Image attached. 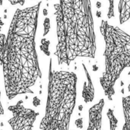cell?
<instances>
[{
  "mask_svg": "<svg viewBox=\"0 0 130 130\" xmlns=\"http://www.w3.org/2000/svg\"><path fill=\"white\" fill-rule=\"evenodd\" d=\"M41 2L17 9L0 52L5 90L8 100L34 93L32 87L41 78L36 50V32Z\"/></svg>",
  "mask_w": 130,
  "mask_h": 130,
  "instance_id": "6da1fadb",
  "label": "cell"
},
{
  "mask_svg": "<svg viewBox=\"0 0 130 130\" xmlns=\"http://www.w3.org/2000/svg\"><path fill=\"white\" fill-rule=\"evenodd\" d=\"M59 65L69 66L78 57L94 59L96 34L91 0H59L54 5Z\"/></svg>",
  "mask_w": 130,
  "mask_h": 130,
  "instance_id": "7a4b0ae2",
  "label": "cell"
},
{
  "mask_svg": "<svg viewBox=\"0 0 130 130\" xmlns=\"http://www.w3.org/2000/svg\"><path fill=\"white\" fill-rule=\"evenodd\" d=\"M48 92L40 130H69L77 97V75L74 72L54 70L50 61Z\"/></svg>",
  "mask_w": 130,
  "mask_h": 130,
  "instance_id": "3957f363",
  "label": "cell"
},
{
  "mask_svg": "<svg viewBox=\"0 0 130 130\" xmlns=\"http://www.w3.org/2000/svg\"><path fill=\"white\" fill-rule=\"evenodd\" d=\"M100 31L105 44L104 71L100 77V84L104 95L112 101L117 81L123 71L130 67V34L106 20H101Z\"/></svg>",
  "mask_w": 130,
  "mask_h": 130,
  "instance_id": "277c9868",
  "label": "cell"
},
{
  "mask_svg": "<svg viewBox=\"0 0 130 130\" xmlns=\"http://www.w3.org/2000/svg\"><path fill=\"white\" fill-rule=\"evenodd\" d=\"M11 117L8 120L12 130H32L39 113L27 108L23 105V101L19 100L15 105L8 107Z\"/></svg>",
  "mask_w": 130,
  "mask_h": 130,
  "instance_id": "5b68a950",
  "label": "cell"
},
{
  "mask_svg": "<svg viewBox=\"0 0 130 130\" xmlns=\"http://www.w3.org/2000/svg\"><path fill=\"white\" fill-rule=\"evenodd\" d=\"M104 104V99H101L98 103L89 109L88 126L86 130H102V118Z\"/></svg>",
  "mask_w": 130,
  "mask_h": 130,
  "instance_id": "8992f818",
  "label": "cell"
},
{
  "mask_svg": "<svg viewBox=\"0 0 130 130\" xmlns=\"http://www.w3.org/2000/svg\"><path fill=\"white\" fill-rule=\"evenodd\" d=\"M82 67L86 76V80L84 83L83 90H82V97L84 99L85 103H91L94 99V87L91 75L84 63L82 64Z\"/></svg>",
  "mask_w": 130,
  "mask_h": 130,
  "instance_id": "52a82bcc",
  "label": "cell"
},
{
  "mask_svg": "<svg viewBox=\"0 0 130 130\" xmlns=\"http://www.w3.org/2000/svg\"><path fill=\"white\" fill-rule=\"evenodd\" d=\"M119 21L120 25L130 20V0H120L118 4Z\"/></svg>",
  "mask_w": 130,
  "mask_h": 130,
  "instance_id": "ba28073f",
  "label": "cell"
},
{
  "mask_svg": "<svg viewBox=\"0 0 130 130\" xmlns=\"http://www.w3.org/2000/svg\"><path fill=\"white\" fill-rule=\"evenodd\" d=\"M124 124L122 130H130V95L122 98Z\"/></svg>",
  "mask_w": 130,
  "mask_h": 130,
  "instance_id": "9c48e42d",
  "label": "cell"
},
{
  "mask_svg": "<svg viewBox=\"0 0 130 130\" xmlns=\"http://www.w3.org/2000/svg\"><path fill=\"white\" fill-rule=\"evenodd\" d=\"M107 116L110 120V130H117L118 120L114 115V111L112 109H108Z\"/></svg>",
  "mask_w": 130,
  "mask_h": 130,
  "instance_id": "30bf717a",
  "label": "cell"
},
{
  "mask_svg": "<svg viewBox=\"0 0 130 130\" xmlns=\"http://www.w3.org/2000/svg\"><path fill=\"white\" fill-rule=\"evenodd\" d=\"M109 1V8L107 11V18L111 19L115 17L114 11V0H108Z\"/></svg>",
  "mask_w": 130,
  "mask_h": 130,
  "instance_id": "8fae6325",
  "label": "cell"
},
{
  "mask_svg": "<svg viewBox=\"0 0 130 130\" xmlns=\"http://www.w3.org/2000/svg\"><path fill=\"white\" fill-rule=\"evenodd\" d=\"M9 2L11 5H16V4H20L21 5H23L24 4L25 0H8Z\"/></svg>",
  "mask_w": 130,
  "mask_h": 130,
  "instance_id": "7c38bea8",
  "label": "cell"
},
{
  "mask_svg": "<svg viewBox=\"0 0 130 130\" xmlns=\"http://www.w3.org/2000/svg\"><path fill=\"white\" fill-rule=\"evenodd\" d=\"M75 125H76V126H77L78 128L82 129V128H83V120H82V119L81 118V119L77 120L75 121Z\"/></svg>",
  "mask_w": 130,
  "mask_h": 130,
  "instance_id": "4fadbf2b",
  "label": "cell"
},
{
  "mask_svg": "<svg viewBox=\"0 0 130 130\" xmlns=\"http://www.w3.org/2000/svg\"><path fill=\"white\" fill-rule=\"evenodd\" d=\"M4 115V110H3V107L1 102V91H0V118Z\"/></svg>",
  "mask_w": 130,
  "mask_h": 130,
  "instance_id": "5bb4252c",
  "label": "cell"
},
{
  "mask_svg": "<svg viewBox=\"0 0 130 130\" xmlns=\"http://www.w3.org/2000/svg\"><path fill=\"white\" fill-rule=\"evenodd\" d=\"M96 7H97L98 8H101V2L100 1H98V2H96Z\"/></svg>",
  "mask_w": 130,
  "mask_h": 130,
  "instance_id": "9a60e30c",
  "label": "cell"
},
{
  "mask_svg": "<svg viewBox=\"0 0 130 130\" xmlns=\"http://www.w3.org/2000/svg\"><path fill=\"white\" fill-rule=\"evenodd\" d=\"M96 15H97L98 18H101V11H99V10H98V11H96Z\"/></svg>",
  "mask_w": 130,
  "mask_h": 130,
  "instance_id": "2e32d148",
  "label": "cell"
},
{
  "mask_svg": "<svg viewBox=\"0 0 130 130\" xmlns=\"http://www.w3.org/2000/svg\"><path fill=\"white\" fill-rule=\"evenodd\" d=\"M93 67H94V69H93V70H94V71H97V70H98V67L96 65H94V66H93Z\"/></svg>",
  "mask_w": 130,
  "mask_h": 130,
  "instance_id": "e0dca14e",
  "label": "cell"
},
{
  "mask_svg": "<svg viewBox=\"0 0 130 130\" xmlns=\"http://www.w3.org/2000/svg\"><path fill=\"white\" fill-rule=\"evenodd\" d=\"M129 75L130 76V71L129 72ZM128 91L130 92V81H129V86H128Z\"/></svg>",
  "mask_w": 130,
  "mask_h": 130,
  "instance_id": "ac0fdd59",
  "label": "cell"
},
{
  "mask_svg": "<svg viewBox=\"0 0 130 130\" xmlns=\"http://www.w3.org/2000/svg\"><path fill=\"white\" fill-rule=\"evenodd\" d=\"M2 2H3V0H0V5H2Z\"/></svg>",
  "mask_w": 130,
  "mask_h": 130,
  "instance_id": "d6986e66",
  "label": "cell"
},
{
  "mask_svg": "<svg viewBox=\"0 0 130 130\" xmlns=\"http://www.w3.org/2000/svg\"><path fill=\"white\" fill-rule=\"evenodd\" d=\"M79 110H82V106H80V107H79Z\"/></svg>",
  "mask_w": 130,
  "mask_h": 130,
  "instance_id": "ffe728a7",
  "label": "cell"
},
{
  "mask_svg": "<svg viewBox=\"0 0 130 130\" xmlns=\"http://www.w3.org/2000/svg\"><path fill=\"white\" fill-rule=\"evenodd\" d=\"M122 93H124V89H122Z\"/></svg>",
  "mask_w": 130,
  "mask_h": 130,
  "instance_id": "44dd1931",
  "label": "cell"
},
{
  "mask_svg": "<svg viewBox=\"0 0 130 130\" xmlns=\"http://www.w3.org/2000/svg\"><path fill=\"white\" fill-rule=\"evenodd\" d=\"M121 85H122V86H123V81L121 82Z\"/></svg>",
  "mask_w": 130,
  "mask_h": 130,
  "instance_id": "7402d4cb",
  "label": "cell"
}]
</instances>
